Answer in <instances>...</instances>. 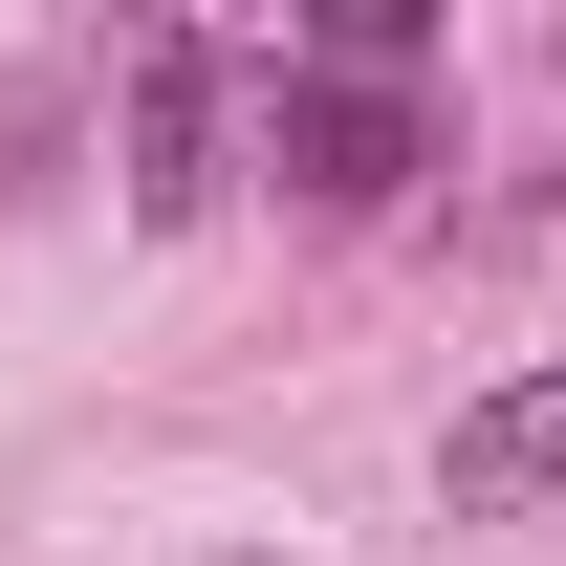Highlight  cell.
I'll return each mask as SVG.
<instances>
[{"instance_id": "7a4b0ae2", "label": "cell", "mask_w": 566, "mask_h": 566, "mask_svg": "<svg viewBox=\"0 0 566 566\" xmlns=\"http://www.w3.org/2000/svg\"><path fill=\"white\" fill-rule=\"evenodd\" d=\"M218 109H240V66H218V44H132V197H153V218L218 197Z\"/></svg>"}, {"instance_id": "6da1fadb", "label": "cell", "mask_w": 566, "mask_h": 566, "mask_svg": "<svg viewBox=\"0 0 566 566\" xmlns=\"http://www.w3.org/2000/svg\"><path fill=\"white\" fill-rule=\"evenodd\" d=\"M262 175H305V197H392V175H415V109H392V87L283 66V87H262Z\"/></svg>"}, {"instance_id": "3957f363", "label": "cell", "mask_w": 566, "mask_h": 566, "mask_svg": "<svg viewBox=\"0 0 566 566\" xmlns=\"http://www.w3.org/2000/svg\"><path fill=\"white\" fill-rule=\"evenodd\" d=\"M436 480L480 501V523H523V501H566V349L523 370V392H480V415L436 436Z\"/></svg>"}]
</instances>
